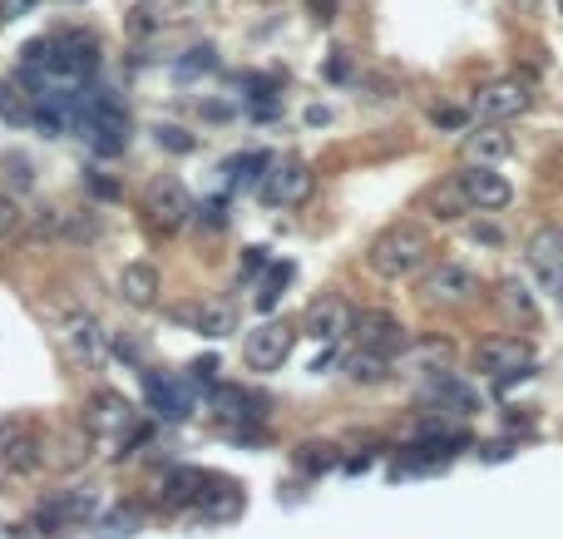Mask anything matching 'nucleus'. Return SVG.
<instances>
[{
    "mask_svg": "<svg viewBox=\"0 0 563 539\" xmlns=\"http://www.w3.org/2000/svg\"><path fill=\"white\" fill-rule=\"evenodd\" d=\"M436 258V243L420 223H391L371 237L366 248V268L376 272L381 282H405V278H420Z\"/></svg>",
    "mask_w": 563,
    "mask_h": 539,
    "instance_id": "f257e3e1",
    "label": "nucleus"
},
{
    "mask_svg": "<svg viewBox=\"0 0 563 539\" xmlns=\"http://www.w3.org/2000/svg\"><path fill=\"white\" fill-rule=\"evenodd\" d=\"M95 60H99V45H95V35H85V30H60L25 50V65L30 70H45L50 79H70V85L85 79L89 70H95Z\"/></svg>",
    "mask_w": 563,
    "mask_h": 539,
    "instance_id": "f03ea898",
    "label": "nucleus"
},
{
    "mask_svg": "<svg viewBox=\"0 0 563 539\" xmlns=\"http://www.w3.org/2000/svg\"><path fill=\"white\" fill-rule=\"evenodd\" d=\"M415 292L430 307H469L479 297V272L455 258H440V262L430 258V268L415 278Z\"/></svg>",
    "mask_w": 563,
    "mask_h": 539,
    "instance_id": "7ed1b4c3",
    "label": "nucleus"
},
{
    "mask_svg": "<svg viewBox=\"0 0 563 539\" xmlns=\"http://www.w3.org/2000/svg\"><path fill=\"white\" fill-rule=\"evenodd\" d=\"M529 109H534V85L519 75H500L469 95V114L485 119V124H510V119L529 114Z\"/></svg>",
    "mask_w": 563,
    "mask_h": 539,
    "instance_id": "20e7f679",
    "label": "nucleus"
},
{
    "mask_svg": "<svg viewBox=\"0 0 563 539\" xmlns=\"http://www.w3.org/2000/svg\"><path fill=\"white\" fill-rule=\"evenodd\" d=\"M85 431L89 436H105V441H138L144 436V421H138V406L124 396V391H95L85 401Z\"/></svg>",
    "mask_w": 563,
    "mask_h": 539,
    "instance_id": "39448f33",
    "label": "nucleus"
},
{
    "mask_svg": "<svg viewBox=\"0 0 563 539\" xmlns=\"http://www.w3.org/2000/svg\"><path fill=\"white\" fill-rule=\"evenodd\" d=\"M257 194H262L267 208H302L317 194V173H311L307 159H277L257 179Z\"/></svg>",
    "mask_w": 563,
    "mask_h": 539,
    "instance_id": "423d86ee",
    "label": "nucleus"
},
{
    "mask_svg": "<svg viewBox=\"0 0 563 539\" xmlns=\"http://www.w3.org/2000/svg\"><path fill=\"white\" fill-rule=\"evenodd\" d=\"M297 327L292 322H277V317H267V322H257L253 332L243 336V362L247 371H282L287 367L292 346H297Z\"/></svg>",
    "mask_w": 563,
    "mask_h": 539,
    "instance_id": "0eeeda50",
    "label": "nucleus"
},
{
    "mask_svg": "<svg viewBox=\"0 0 563 539\" xmlns=\"http://www.w3.org/2000/svg\"><path fill=\"white\" fill-rule=\"evenodd\" d=\"M534 342L524 336H485L475 346V367L479 377H494V381H514V377H529L534 371Z\"/></svg>",
    "mask_w": 563,
    "mask_h": 539,
    "instance_id": "6e6552de",
    "label": "nucleus"
},
{
    "mask_svg": "<svg viewBox=\"0 0 563 539\" xmlns=\"http://www.w3.org/2000/svg\"><path fill=\"white\" fill-rule=\"evenodd\" d=\"M391 371L401 377H440V371H455V342L440 332H426V336H411L401 352L391 356Z\"/></svg>",
    "mask_w": 563,
    "mask_h": 539,
    "instance_id": "1a4fd4ad",
    "label": "nucleus"
},
{
    "mask_svg": "<svg viewBox=\"0 0 563 539\" xmlns=\"http://www.w3.org/2000/svg\"><path fill=\"white\" fill-rule=\"evenodd\" d=\"M79 124H85V134H89V144H95V154H124V144H128V119H124V109H119L109 95H95L89 105H79Z\"/></svg>",
    "mask_w": 563,
    "mask_h": 539,
    "instance_id": "9d476101",
    "label": "nucleus"
},
{
    "mask_svg": "<svg viewBox=\"0 0 563 539\" xmlns=\"http://www.w3.org/2000/svg\"><path fill=\"white\" fill-rule=\"evenodd\" d=\"M193 198L188 188L179 184V179H154L149 188H144V213H149V223L159 228V233H179L183 223L193 218Z\"/></svg>",
    "mask_w": 563,
    "mask_h": 539,
    "instance_id": "9b49d317",
    "label": "nucleus"
},
{
    "mask_svg": "<svg viewBox=\"0 0 563 539\" xmlns=\"http://www.w3.org/2000/svg\"><path fill=\"white\" fill-rule=\"evenodd\" d=\"M455 179H460V188H465L475 213H500V208L514 204V184L504 173H494V163H465Z\"/></svg>",
    "mask_w": 563,
    "mask_h": 539,
    "instance_id": "f8f14e48",
    "label": "nucleus"
},
{
    "mask_svg": "<svg viewBox=\"0 0 563 539\" xmlns=\"http://www.w3.org/2000/svg\"><path fill=\"white\" fill-rule=\"evenodd\" d=\"M40 455H45V470H79V465L95 455V436L85 426H54V431L40 436Z\"/></svg>",
    "mask_w": 563,
    "mask_h": 539,
    "instance_id": "ddd939ff",
    "label": "nucleus"
},
{
    "mask_svg": "<svg viewBox=\"0 0 563 539\" xmlns=\"http://www.w3.org/2000/svg\"><path fill=\"white\" fill-rule=\"evenodd\" d=\"M351 336H356V346H362V352H381V356H395L405 342H411V332H405L401 317L381 313V307H366V313H356Z\"/></svg>",
    "mask_w": 563,
    "mask_h": 539,
    "instance_id": "4468645a",
    "label": "nucleus"
},
{
    "mask_svg": "<svg viewBox=\"0 0 563 539\" xmlns=\"http://www.w3.org/2000/svg\"><path fill=\"white\" fill-rule=\"evenodd\" d=\"M351 322H356V313H351L346 297H336V292H321L317 303L307 307V317H302V332H307L311 342L331 346V342H341V336L351 332Z\"/></svg>",
    "mask_w": 563,
    "mask_h": 539,
    "instance_id": "2eb2a0df",
    "label": "nucleus"
},
{
    "mask_svg": "<svg viewBox=\"0 0 563 539\" xmlns=\"http://www.w3.org/2000/svg\"><path fill=\"white\" fill-rule=\"evenodd\" d=\"M524 258H529V268L539 272L549 287H559L563 282V223L534 228V233L524 237Z\"/></svg>",
    "mask_w": 563,
    "mask_h": 539,
    "instance_id": "dca6fc26",
    "label": "nucleus"
},
{
    "mask_svg": "<svg viewBox=\"0 0 563 539\" xmlns=\"http://www.w3.org/2000/svg\"><path fill=\"white\" fill-rule=\"evenodd\" d=\"M95 510H99L95 490H64V495L45 500V505L35 510V525L40 529H75V525H85Z\"/></svg>",
    "mask_w": 563,
    "mask_h": 539,
    "instance_id": "f3484780",
    "label": "nucleus"
},
{
    "mask_svg": "<svg viewBox=\"0 0 563 539\" xmlns=\"http://www.w3.org/2000/svg\"><path fill=\"white\" fill-rule=\"evenodd\" d=\"M159 292H163V278L154 262H124V268H119V297H124L128 307L149 313V307H159Z\"/></svg>",
    "mask_w": 563,
    "mask_h": 539,
    "instance_id": "a211bd4d",
    "label": "nucleus"
},
{
    "mask_svg": "<svg viewBox=\"0 0 563 539\" xmlns=\"http://www.w3.org/2000/svg\"><path fill=\"white\" fill-rule=\"evenodd\" d=\"M149 401H154V416L163 421H183L198 401V387L188 377H149Z\"/></svg>",
    "mask_w": 563,
    "mask_h": 539,
    "instance_id": "6ab92c4d",
    "label": "nucleus"
},
{
    "mask_svg": "<svg viewBox=\"0 0 563 539\" xmlns=\"http://www.w3.org/2000/svg\"><path fill=\"white\" fill-rule=\"evenodd\" d=\"M0 465H5V475H35V470H45L40 431H35L30 421H25L21 431H11L5 441H0Z\"/></svg>",
    "mask_w": 563,
    "mask_h": 539,
    "instance_id": "aec40b11",
    "label": "nucleus"
},
{
    "mask_svg": "<svg viewBox=\"0 0 563 539\" xmlns=\"http://www.w3.org/2000/svg\"><path fill=\"white\" fill-rule=\"evenodd\" d=\"M420 213L436 218V223H460L465 213H475L465 198V188H460V179L450 173V179H440V184H430L426 194H420Z\"/></svg>",
    "mask_w": 563,
    "mask_h": 539,
    "instance_id": "412c9836",
    "label": "nucleus"
},
{
    "mask_svg": "<svg viewBox=\"0 0 563 539\" xmlns=\"http://www.w3.org/2000/svg\"><path fill=\"white\" fill-rule=\"evenodd\" d=\"M60 336H64V346H70L75 362H99V356H105V332H99V322L89 313H64Z\"/></svg>",
    "mask_w": 563,
    "mask_h": 539,
    "instance_id": "4be33fe9",
    "label": "nucleus"
},
{
    "mask_svg": "<svg viewBox=\"0 0 563 539\" xmlns=\"http://www.w3.org/2000/svg\"><path fill=\"white\" fill-rule=\"evenodd\" d=\"M426 396L436 401L440 411H450V416H475L479 411V391L465 387V381L455 377V371H440V377H426Z\"/></svg>",
    "mask_w": 563,
    "mask_h": 539,
    "instance_id": "5701e85b",
    "label": "nucleus"
},
{
    "mask_svg": "<svg viewBox=\"0 0 563 539\" xmlns=\"http://www.w3.org/2000/svg\"><path fill=\"white\" fill-rule=\"evenodd\" d=\"M460 154H465V163H504L514 154V139L504 134V124H479L465 134Z\"/></svg>",
    "mask_w": 563,
    "mask_h": 539,
    "instance_id": "b1692460",
    "label": "nucleus"
},
{
    "mask_svg": "<svg viewBox=\"0 0 563 539\" xmlns=\"http://www.w3.org/2000/svg\"><path fill=\"white\" fill-rule=\"evenodd\" d=\"M253 406H262V401L257 396H247L243 387H213V401H208V411H213L218 421L223 426H237V431H243V426H253L257 416H262V411H253Z\"/></svg>",
    "mask_w": 563,
    "mask_h": 539,
    "instance_id": "393cba45",
    "label": "nucleus"
},
{
    "mask_svg": "<svg viewBox=\"0 0 563 539\" xmlns=\"http://www.w3.org/2000/svg\"><path fill=\"white\" fill-rule=\"evenodd\" d=\"M179 322H188L198 336H233L237 332V313L228 303H203V307H183Z\"/></svg>",
    "mask_w": 563,
    "mask_h": 539,
    "instance_id": "a878e982",
    "label": "nucleus"
},
{
    "mask_svg": "<svg viewBox=\"0 0 563 539\" xmlns=\"http://www.w3.org/2000/svg\"><path fill=\"white\" fill-rule=\"evenodd\" d=\"M208 480H213V475H203L198 465H173V470L163 475V500H169V505H198Z\"/></svg>",
    "mask_w": 563,
    "mask_h": 539,
    "instance_id": "bb28decb",
    "label": "nucleus"
},
{
    "mask_svg": "<svg viewBox=\"0 0 563 539\" xmlns=\"http://www.w3.org/2000/svg\"><path fill=\"white\" fill-rule=\"evenodd\" d=\"M494 307H500L510 322H539V303H534L529 282H519V278H504L500 282V292H494Z\"/></svg>",
    "mask_w": 563,
    "mask_h": 539,
    "instance_id": "cd10ccee",
    "label": "nucleus"
},
{
    "mask_svg": "<svg viewBox=\"0 0 563 539\" xmlns=\"http://www.w3.org/2000/svg\"><path fill=\"white\" fill-rule=\"evenodd\" d=\"M208 486H213V480H208ZM193 510H198L203 519H233L237 510H243V490L228 486V480H218V490H203Z\"/></svg>",
    "mask_w": 563,
    "mask_h": 539,
    "instance_id": "c85d7f7f",
    "label": "nucleus"
},
{
    "mask_svg": "<svg viewBox=\"0 0 563 539\" xmlns=\"http://www.w3.org/2000/svg\"><path fill=\"white\" fill-rule=\"evenodd\" d=\"M346 377L362 381V387H376V381L391 377V356H381V352H356V356L346 362Z\"/></svg>",
    "mask_w": 563,
    "mask_h": 539,
    "instance_id": "c756f323",
    "label": "nucleus"
},
{
    "mask_svg": "<svg viewBox=\"0 0 563 539\" xmlns=\"http://www.w3.org/2000/svg\"><path fill=\"white\" fill-rule=\"evenodd\" d=\"M138 529H144V510L138 505H119L99 519V535L105 539H128V535H138Z\"/></svg>",
    "mask_w": 563,
    "mask_h": 539,
    "instance_id": "7c9ffc66",
    "label": "nucleus"
},
{
    "mask_svg": "<svg viewBox=\"0 0 563 539\" xmlns=\"http://www.w3.org/2000/svg\"><path fill=\"white\" fill-rule=\"evenodd\" d=\"M287 282H292V262H277V268L267 272L262 292H257V307H262V313H272L277 297H282V287H287Z\"/></svg>",
    "mask_w": 563,
    "mask_h": 539,
    "instance_id": "2f4dec72",
    "label": "nucleus"
},
{
    "mask_svg": "<svg viewBox=\"0 0 563 539\" xmlns=\"http://www.w3.org/2000/svg\"><path fill=\"white\" fill-rule=\"evenodd\" d=\"M21 233H30V237H60L64 233V213H60V208H35L30 228H21Z\"/></svg>",
    "mask_w": 563,
    "mask_h": 539,
    "instance_id": "473e14b6",
    "label": "nucleus"
},
{
    "mask_svg": "<svg viewBox=\"0 0 563 539\" xmlns=\"http://www.w3.org/2000/svg\"><path fill=\"white\" fill-rule=\"evenodd\" d=\"M21 228H25V208L15 204L11 194H0V243H5V237H21Z\"/></svg>",
    "mask_w": 563,
    "mask_h": 539,
    "instance_id": "72a5a7b5",
    "label": "nucleus"
},
{
    "mask_svg": "<svg viewBox=\"0 0 563 539\" xmlns=\"http://www.w3.org/2000/svg\"><path fill=\"white\" fill-rule=\"evenodd\" d=\"M267 163H272L267 154H247V159H233V163H228V173H233V184H253V179H262L257 169H267Z\"/></svg>",
    "mask_w": 563,
    "mask_h": 539,
    "instance_id": "f704fd0d",
    "label": "nucleus"
},
{
    "mask_svg": "<svg viewBox=\"0 0 563 539\" xmlns=\"http://www.w3.org/2000/svg\"><path fill=\"white\" fill-rule=\"evenodd\" d=\"M297 465L302 470H327V465H336V445H302Z\"/></svg>",
    "mask_w": 563,
    "mask_h": 539,
    "instance_id": "c9c22d12",
    "label": "nucleus"
},
{
    "mask_svg": "<svg viewBox=\"0 0 563 539\" xmlns=\"http://www.w3.org/2000/svg\"><path fill=\"white\" fill-rule=\"evenodd\" d=\"M154 134H159V144H163V149H173V154H188L193 149V139L179 130V124H159Z\"/></svg>",
    "mask_w": 563,
    "mask_h": 539,
    "instance_id": "e433bc0d",
    "label": "nucleus"
},
{
    "mask_svg": "<svg viewBox=\"0 0 563 539\" xmlns=\"http://www.w3.org/2000/svg\"><path fill=\"white\" fill-rule=\"evenodd\" d=\"M218 60H213V50H208V45H203V50H188V60H183L179 65V75H198V70H213Z\"/></svg>",
    "mask_w": 563,
    "mask_h": 539,
    "instance_id": "4c0bfd02",
    "label": "nucleus"
},
{
    "mask_svg": "<svg viewBox=\"0 0 563 539\" xmlns=\"http://www.w3.org/2000/svg\"><path fill=\"white\" fill-rule=\"evenodd\" d=\"M307 11H311V21L317 25H331L336 21V0H307Z\"/></svg>",
    "mask_w": 563,
    "mask_h": 539,
    "instance_id": "58836bf2",
    "label": "nucleus"
},
{
    "mask_svg": "<svg viewBox=\"0 0 563 539\" xmlns=\"http://www.w3.org/2000/svg\"><path fill=\"white\" fill-rule=\"evenodd\" d=\"M35 5H40V0H0V15H5V21H21V15H30Z\"/></svg>",
    "mask_w": 563,
    "mask_h": 539,
    "instance_id": "ea45409f",
    "label": "nucleus"
},
{
    "mask_svg": "<svg viewBox=\"0 0 563 539\" xmlns=\"http://www.w3.org/2000/svg\"><path fill=\"white\" fill-rule=\"evenodd\" d=\"M430 119H436V124H445V130H460V124H465V114H460V109H430Z\"/></svg>",
    "mask_w": 563,
    "mask_h": 539,
    "instance_id": "a19ab883",
    "label": "nucleus"
},
{
    "mask_svg": "<svg viewBox=\"0 0 563 539\" xmlns=\"http://www.w3.org/2000/svg\"><path fill=\"white\" fill-rule=\"evenodd\" d=\"M11 169H15V184H30V159H25V154H11Z\"/></svg>",
    "mask_w": 563,
    "mask_h": 539,
    "instance_id": "79ce46f5",
    "label": "nucleus"
},
{
    "mask_svg": "<svg viewBox=\"0 0 563 539\" xmlns=\"http://www.w3.org/2000/svg\"><path fill=\"white\" fill-rule=\"evenodd\" d=\"M262 268V248H247V258H243V268H237V278H243V272H257Z\"/></svg>",
    "mask_w": 563,
    "mask_h": 539,
    "instance_id": "37998d69",
    "label": "nucleus"
},
{
    "mask_svg": "<svg viewBox=\"0 0 563 539\" xmlns=\"http://www.w3.org/2000/svg\"><path fill=\"white\" fill-rule=\"evenodd\" d=\"M21 416H0V441H5V436H11V431H21Z\"/></svg>",
    "mask_w": 563,
    "mask_h": 539,
    "instance_id": "c03bdc74",
    "label": "nucleus"
},
{
    "mask_svg": "<svg viewBox=\"0 0 563 539\" xmlns=\"http://www.w3.org/2000/svg\"><path fill=\"white\" fill-rule=\"evenodd\" d=\"M0 539H25V529H15V525H5V529H0Z\"/></svg>",
    "mask_w": 563,
    "mask_h": 539,
    "instance_id": "a18cd8bd",
    "label": "nucleus"
},
{
    "mask_svg": "<svg viewBox=\"0 0 563 539\" xmlns=\"http://www.w3.org/2000/svg\"><path fill=\"white\" fill-rule=\"evenodd\" d=\"M257 5H272V0H257Z\"/></svg>",
    "mask_w": 563,
    "mask_h": 539,
    "instance_id": "49530a36",
    "label": "nucleus"
},
{
    "mask_svg": "<svg viewBox=\"0 0 563 539\" xmlns=\"http://www.w3.org/2000/svg\"><path fill=\"white\" fill-rule=\"evenodd\" d=\"M524 5H534V0H524Z\"/></svg>",
    "mask_w": 563,
    "mask_h": 539,
    "instance_id": "de8ad7c7",
    "label": "nucleus"
},
{
    "mask_svg": "<svg viewBox=\"0 0 563 539\" xmlns=\"http://www.w3.org/2000/svg\"><path fill=\"white\" fill-rule=\"evenodd\" d=\"M559 11H563V0H559Z\"/></svg>",
    "mask_w": 563,
    "mask_h": 539,
    "instance_id": "09e8293b",
    "label": "nucleus"
}]
</instances>
